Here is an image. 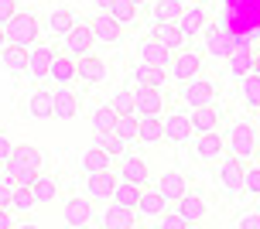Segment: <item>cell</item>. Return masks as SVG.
<instances>
[{"label": "cell", "instance_id": "1", "mask_svg": "<svg viewBox=\"0 0 260 229\" xmlns=\"http://www.w3.org/2000/svg\"><path fill=\"white\" fill-rule=\"evenodd\" d=\"M222 137H226V154H233L240 161L260 157V134L253 123H230L222 130Z\"/></svg>", "mask_w": 260, "mask_h": 229}, {"label": "cell", "instance_id": "2", "mask_svg": "<svg viewBox=\"0 0 260 229\" xmlns=\"http://www.w3.org/2000/svg\"><path fill=\"white\" fill-rule=\"evenodd\" d=\"M4 31H7V41L11 45H24V48H31L35 41L45 38V27H41V17L38 14H31V11H17L4 24Z\"/></svg>", "mask_w": 260, "mask_h": 229}, {"label": "cell", "instance_id": "3", "mask_svg": "<svg viewBox=\"0 0 260 229\" xmlns=\"http://www.w3.org/2000/svg\"><path fill=\"white\" fill-rule=\"evenodd\" d=\"M55 41H35L31 48H27V72L24 76L35 82V86H45L48 82V72H52V58H55Z\"/></svg>", "mask_w": 260, "mask_h": 229}, {"label": "cell", "instance_id": "4", "mask_svg": "<svg viewBox=\"0 0 260 229\" xmlns=\"http://www.w3.org/2000/svg\"><path fill=\"white\" fill-rule=\"evenodd\" d=\"M202 69H206V48H199V45H192V41H188L182 51H175V55H171V65H168L171 79H178V82L199 76Z\"/></svg>", "mask_w": 260, "mask_h": 229}, {"label": "cell", "instance_id": "5", "mask_svg": "<svg viewBox=\"0 0 260 229\" xmlns=\"http://www.w3.org/2000/svg\"><path fill=\"white\" fill-rule=\"evenodd\" d=\"M165 140L175 144V147H185L195 140V130H192V116L178 110V106H168L165 110Z\"/></svg>", "mask_w": 260, "mask_h": 229}, {"label": "cell", "instance_id": "6", "mask_svg": "<svg viewBox=\"0 0 260 229\" xmlns=\"http://www.w3.org/2000/svg\"><path fill=\"white\" fill-rule=\"evenodd\" d=\"M134 89V113L137 116H165L171 106V96L165 89H144V86H130Z\"/></svg>", "mask_w": 260, "mask_h": 229}, {"label": "cell", "instance_id": "7", "mask_svg": "<svg viewBox=\"0 0 260 229\" xmlns=\"http://www.w3.org/2000/svg\"><path fill=\"white\" fill-rule=\"evenodd\" d=\"M243 171H247V161H240L233 154H222L216 161V178H219L226 195H240L243 191Z\"/></svg>", "mask_w": 260, "mask_h": 229}, {"label": "cell", "instance_id": "8", "mask_svg": "<svg viewBox=\"0 0 260 229\" xmlns=\"http://www.w3.org/2000/svg\"><path fill=\"white\" fill-rule=\"evenodd\" d=\"M92 45H96V38H92V31H89V24L86 21H79L65 38H58L55 41V48L58 51H65V55H72V58H82V55H89L92 51Z\"/></svg>", "mask_w": 260, "mask_h": 229}, {"label": "cell", "instance_id": "9", "mask_svg": "<svg viewBox=\"0 0 260 229\" xmlns=\"http://www.w3.org/2000/svg\"><path fill=\"white\" fill-rule=\"evenodd\" d=\"M216 92H219V86H216V79H209V76H192V79H185L182 82V103L185 106H199V103H209V100H216Z\"/></svg>", "mask_w": 260, "mask_h": 229}, {"label": "cell", "instance_id": "10", "mask_svg": "<svg viewBox=\"0 0 260 229\" xmlns=\"http://www.w3.org/2000/svg\"><path fill=\"white\" fill-rule=\"evenodd\" d=\"M86 24H89V31H92V38L100 41V45H120V41L127 38V27L123 24H117L110 14H92V17H86Z\"/></svg>", "mask_w": 260, "mask_h": 229}, {"label": "cell", "instance_id": "11", "mask_svg": "<svg viewBox=\"0 0 260 229\" xmlns=\"http://www.w3.org/2000/svg\"><path fill=\"white\" fill-rule=\"evenodd\" d=\"M117 185H120L117 168H106V171H92V175H86V195H89L92 202H110L113 191H117Z\"/></svg>", "mask_w": 260, "mask_h": 229}, {"label": "cell", "instance_id": "12", "mask_svg": "<svg viewBox=\"0 0 260 229\" xmlns=\"http://www.w3.org/2000/svg\"><path fill=\"white\" fill-rule=\"evenodd\" d=\"M188 116H192V130H195V134L222 130V106H219L216 100H209V103H199V106H192V110H188Z\"/></svg>", "mask_w": 260, "mask_h": 229}, {"label": "cell", "instance_id": "13", "mask_svg": "<svg viewBox=\"0 0 260 229\" xmlns=\"http://www.w3.org/2000/svg\"><path fill=\"white\" fill-rule=\"evenodd\" d=\"M134 55H137V62H144V65H157V69H168L171 65V51L165 48L151 31L137 41V51H134Z\"/></svg>", "mask_w": 260, "mask_h": 229}, {"label": "cell", "instance_id": "14", "mask_svg": "<svg viewBox=\"0 0 260 229\" xmlns=\"http://www.w3.org/2000/svg\"><path fill=\"white\" fill-rule=\"evenodd\" d=\"M154 185H157V191L168 199V205H175V202H178V199L185 195V191L192 188V185H188V175H185V171H178V168H168V171H161V175L154 178Z\"/></svg>", "mask_w": 260, "mask_h": 229}, {"label": "cell", "instance_id": "15", "mask_svg": "<svg viewBox=\"0 0 260 229\" xmlns=\"http://www.w3.org/2000/svg\"><path fill=\"white\" fill-rule=\"evenodd\" d=\"M117 175L123 181H137V185H147L151 178V165H147V157H141V154H123V157H117Z\"/></svg>", "mask_w": 260, "mask_h": 229}, {"label": "cell", "instance_id": "16", "mask_svg": "<svg viewBox=\"0 0 260 229\" xmlns=\"http://www.w3.org/2000/svg\"><path fill=\"white\" fill-rule=\"evenodd\" d=\"M96 222L103 229H134V226H141V212H137V209H127V205L110 202Z\"/></svg>", "mask_w": 260, "mask_h": 229}, {"label": "cell", "instance_id": "17", "mask_svg": "<svg viewBox=\"0 0 260 229\" xmlns=\"http://www.w3.org/2000/svg\"><path fill=\"white\" fill-rule=\"evenodd\" d=\"M226 154V137L222 130H209V134H195V157L202 165H212Z\"/></svg>", "mask_w": 260, "mask_h": 229}, {"label": "cell", "instance_id": "18", "mask_svg": "<svg viewBox=\"0 0 260 229\" xmlns=\"http://www.w3.org/2000/svg\"><path fill=\"white\" fill-rule=\"evenodd\" d=\"M175 24L182 27L188 38H195V35H202V27L209 24V4L206 0H192V4H185L182 17L175 21Z\"/></svg>", "mask_w": 260, "mask_h": 229}, {"label": "cell", "instance_id": "19", "mask_svg": "<svg viewBox=\"0 0 260 229\" xmlns=\"http://www.w3.org/2000/svg\"><path fill=\"white\" fill-rule=\"evenodd\" d=\"M202 38H206V51L212 58H226L233 51V31L222 24H206L202 27Z\"/></svg>", "mask_w": 260, "mask_h": 229}, {"label": "cell", "instance_id": "20", "mask_svg": "<svg viewBox=\"0 0 260 229\" xmlns=\"http://www.w3.org/2000/svg\"><path fill=\"white\" fill-rule=\"evenodd\" d=\"M175 209H178V212L185 216V222H188V226H199V222L209 216V202H206V195H202V191H195V188L185 191L182 199L175 202Z\"/></svg>", "mask_w": 260, "mask_h": 229}, {"label": "cell", "instance_id": "21", "mask_svg": "<svg viewBox=\"0 0 260 229\" xmlns=\"http://www.w3.org/2000/svg\"><path fill=\"white\" fill-rule=\"evenodd\" d=\"M52 113H55V89H52V82L35 86V92L27 96V116H35V120H52Z\"/></svg>", "mask_w": 260, "mask_h": 229}, {"label": "cell", "instance_id": "22", "mask_svg": "<svg viewBox=\"0 0 260 229\" xmlns=\"http://www.w3.org/2000/svg\"><path fill=\"white\" fill-rule=\"evenodd\" d=\"M79 24V17H76V11H69V7H58V11H52L45 21H41V27H45V35H48V41H58V38H65L72 27Z\"/></svg>", "mask_w": 260, "mask_h": 229}, {"label": "cell", "instance_id": "23", "mask_svg": "<svg viewBox=\"0 0 260 229\" xmlns=\"http://www.w3.org/2000/svg\"><path fill=\"white\" fill-rule=\"evenodd\" d=\"M96 212H92V199L89 195H72L69 202H65V226H89V222H96Z\"/></svg>", "mask_w": 260, "mask_h": 229}, {"label": "cell", "instance_id": "24", "mask_svg": "<svg viewBox=\"0 0 260 229\" xmlns=\"http://www.w3.org/2000/svg\"><path fill=\"white\" fill-rule=\"evenodd\" d=\"M82 110V96L72 86H55V120H76Z\"/></svg>", "mask_w": 260, "mask_h": 229}, {"label": "cell", "instance_id": "25", "mask_svg": "<svg viewBox=\"0 0 260 229\" xmlns=\"http://www.w3.org/2000/svg\"><path fill=\"white\" fill-rule=\"evenodd\" d=\"M76 72H79V82L82 86H100V82H106V62L100 58V55H82V58H76Z\"/></svg>", "mask_w": 260, "mask_h": 229}, {"label": "cell", "instance_id": "26", "mask_svg": "<svg viewBox=\"0 0 260 229\" xmlns=\"http://www.w3.org/2000/svg\"><path fill=\"white\" fill-rule=\"evenodd\" d=\"M151 35H154V38L161 41V45H165V48H168L171 55H175V51H182L185 45L192 41V38H188V35L182 31V27L175 24V21H157V24L151 27Z\"/></svg>", "mask_w": 260, "mask_h": 229}, {"label": "cell", "instance_id": "27", "mask_svg": "<svg viewBox=\"0 0 260 229\" xmlns=\"http://www.w3.org/2000/svg\"><path fill=\"white\" fill-rule=\"evenodd\" d=\"M48 82H52V86H72V82H79L76 58H72V55H65V51H55L52 72H48Z\"/></svg>", "mask_w": 260, "mask_h": 229}, {"label": "cell", "instance_id": "28", "mask_svg": "<svg viewBox=\"0 0 260 229\" xmlns=\"http://www.w3.org/2000/svg\"><path fill=\"white\" fill-rule=\"evenodd\" d=\"M165 209H168V199H165V195L157 191L154 181H147V185L141 188V202H137V212H141V216H147L151 222H154V219L161 216Z\"/></svg>", "mask_w": 260, "mask_h": 229}, {"label": "cell", "instance_id": "29", "mask_svg": "<svg viewBox=\"0 0 260 229\" xmlns=\"http://www.w3.org/2000/svg\"><path fill=\"white\" fill-rule=\"evenodd\" d=\"M134 86H144V89H165V79H168V69H157V65H144L134 62Z\"/></svg>", "mask_w": 260, "mask_h": 229}, {"label": "cell", "instance_id": "30", "mask_svg": "<svg viewBox=\"0 0 260 229\" xmlns=\"http://www.w3.org/2000/svg\"><path fill=\"white\" fill-rule=\"evenodd\" d=\"M100 14H110L117 24L123 27H134L137 21H141V4H134V0H110V7Z\"/></svg>", "mask_w": 260, "mask_h": 229}, {"label": "cell", "instance_id": "31", "mask_svg": "<svg viewBox=\"0 0 260 229\" xmlns=\"http://www.w3.org/2000/svg\"><path fill=\"white\" fill-rule=\"evenodd\" d=\"M0 65H4L11 76H24V72H27V48H24V45H11V41H7V45L0 48Z\"/></svg>", "mask_w": 260, "mask_h": 229}, {"label": "cell", "instance_id": "32", "mask_svg": "<svg viewBox=\"0 0 260 229\" xmlns=\"http://www.w3.org/2000/svg\"><path fill=\"white\" fill-rule=\"evenodd\" d=\"M82 175H92V171H106V168H117V157L106 151V147H100V144H92L89 151L82 154Z\"/></svg>", "mask_w": 260, "mask_h": 229}, {"label": "cell", "instance_id": "33", "mask_svg": "<svg viewBox=\"0 0 260 229\" xmlns=\"http://www.w3.org/2000/svg\"><path fill=\"white\" fill-rule=\"evenodd\" d=\"M165 140V116H137V144H161Z\"/></svg>", "mask_w": 260, "mask_h": 229}, {"label": "cell", "instance_id": "34", "mask_svg": "<svg viewBox=\"0 0 260 229\" xmlns=\"http://www.w3.org/2000/svg\"><path fill=\"white\" fill-rule=\"evenodd\" d=\"M4 165H11V168H17V165H24V168H41V165H45V154H41L38 147H31V144H14L11 157H7Z\"/></svg>", "mask_w": 260, "mask_h": 229}, {"label": "cell", "instance_id": "35", "mask_svg": "<svg viewBox=\"0 0 260 229\" xmlns=\"http://www.w3.org/2000/svg\"><path fill=\"white\" fill-rule=\"evenodd\" d=\"M58 188H62L58 178H55V175H45V171L31 181V191H35V202L38 205H48L52 199H58Z\"/></svg>", "mask_w": 260, "mask_h": 229}, {"label": "cell", "instance_id": "36", "mask_svg": "<svg viewBox=\"0 0 260 229\" xmlns=\"http://www.w3.org/2000/svg\"><path fill=\"white\" fill-rule=\"evenodd\" d=\"M240 100H243V106L250 113L260 110V72H250V76L240 79Z\"/></svg>", "mask_w": 260, "mask_h": 229}, {"label": "cell", "instance_id": "37", "mask_svg": "<svg viewBox=\"0 0 260 229\" xmlns=\"http://www.w3.org/2000/svg\"><path fill=\"white\" fill-rule=\"evenodd\" d=\"M92 144L106 147V151L113 154V157H123V154L130 151V140H123L117 130H103V134H96V130H92Z\"/></svg>", "mask_w": 260, "mask_h": 229}, {"label": "cell", "instance_id": "38", "mask_svg": "<svg viewBox=\"0 0 260 229\" xmlns=\"http://www.w3.org/2000/svg\"><path fill=\"white\" fill-rule=\"evenodd\" d=\"M141 188H144V185H137V181H123V178H120V185H117V191H113L110 202L127 205V209H137V202H141Z\"/></svg>", "mask_w": 260, "mask_h": 229}, {"label": "cell", "instance_id": "39", "mask_svg": "<svg viewBox=\"0 0 260 229\" xmlns=\"http://www.w3.org/2000/svg\"><path fill=\"white\" fill-rule=\"evenodd\" d=\"M185 11V0H154V11H151V21H178Z\"/></svg>", "mask_w": 260, "mask_h": 229}, {"label": "cell", "instance_id": "40", "mask_svg": "<svg viewBox=\"0 0 260 229\" xmlns=\"http://www.w3.org/2000/svg\"><path fill=\"white\" fill-rule=\"evenodd\" d=\"M113 127H117V110H113L110 103L96 106V110H92V130L103 134V130H113Z\"/></svg>", "mask_w": 260, "mask_h": 229}, {"label": "cell", "instance_id": "41", "mask_svg": "<svg viewBox=\"0 0 260 229\" xmlns=\"http://www.w3.org/2000/svg\"><path fill=\"white\" fill-rule=\"evenodd\" d=\"M243 191L260 199V157L247 161V171H243Z\"/></svg>", "mask_w": 260, "mask_h": 229}, {"label": "cell", "instance_id": "42", "mask_svg": "<svg viewBox=\"0 0 260 229\" xmlns=\"http://www.w3.org/2000/svg\"><path fill=\"white\" fill-rule=\"evenodd\" d=\"M110 106L117 110V116H130L134 113V89H117L113 96H110Z\"/></svg>", "mask_w": 260, "mask_h": 229}, {"label": "cell", "instance_id": "43", "mask_svg": "<svg viewBox=\"0 0 260 229\" xmlns=\"http://www.w3.org/2000/svg\"><path fill=\"white\" fill-rule=\"evenodd\" d=\"M154 226H161V229H188V222H185V216L178 212V209H165V212L154 219Z\"/></svg>", "mask_w": 260, "mask_h": 229}, {"label": "cell", "instance_id": "44", "mask_svg": "<svg viewBox=\"0 0 260 229\" xmlns=\"http://www.w3.org/2000/svg\"><path fill=\"white\" fill-rule=\"evenodd\" d=\"M123 140H130V144H137V113L130 116H117V127H113Z\"/></svg>", "mask_w": 260, "mask_h": 229}, {"label": "cell", "instance_id": "45", "mask_svg": "<svg viewBox=\"0 0 260 229\" xmlns=\"http://www.w3.org/2000/svg\"><path fill=\"white\" fill-rule=\"evenodd\" d=\"M35 191H31V185H17L14 188V209L17 212H27V209H35Z\"/></svg>", "mask_w": 260, "mask_h": 229}, {"label": "cell", "instance_id": "46", "mask_svg": "<svg viewBox=\"0 0 260 229\" xmlns=\"http://www.w3.org/2000/svg\"><path fill=\"white\" fill-rule=\"evenodd\" d=\"M233 226H240V229H260V205L240 209V216L233 219Z\"/></svg>", "mask_w": 260, "mask_h": 229}, {"label": "cell", "instance_id": "47", "mask_svg": "<svg viewBox=\"0 0 260 229\" xmlns=\"http://www.w3.org/2000/svg\"><path fill=\"white\" fill-rule=\"evenodd\" d=\"M14 188H17L14 178H11V175H4V178H0V205H14Z\"/></svg>", "mask_w": 260, "mask_h": 229}, {"label": "cell", "instance_id": "48", "mask_svg": "<svg viewBox=\"0 0 260 229\" xmlns=\"http://www.w3.org/2000/svg\"><path fill=\"white\" fill-rule=\"evenodd\" d=\"M17 11H21V7H17V0H0V24H7Z\"/></svg>", "mask_w": 260, "mask_h": 229}, {"label": "cell", "instance_id": "49", "mask_svg": "<svg viewBox=\"0 0 260 229\" xmlns=\"http://www.w3.org/2000/svg\"><path fill=\"white\" fill-rule=\"evenodd\" d=\"M11 151H14V144H11V137H7V130H0V161H7Z\"/></svg>", "mask_w": 260, "mask_h": 229}, {"label": "cell", "instance_id": "50", "mask_svg": "<svg viewBox=\"0 0 260 229\" xmlns=\"http://www.w3.org/2000/svg\"><path fill=\"white\" fill-rule=\"evenodd\" d=\"M110 7V0H96V11H106Z\"/></svg>", "mask_w": 260, "mask_h": 229}, {"label": "cell", "instance_id": "51", "mask_svg": "<svg viewBox=\"0 0 260 229\" xmlns=\"http://www.w3.org/2000/svg\"><path fill=\"white\" fill-rule=\"evenodd\" d=\"M7 45V31H4V24H0V48Z\"/></svg>", "mask_w": 260, "mask_h": 229}, {"label": "cell", "instance_id": "52", "mask_svg": "<svg viewBox=\"0 0 260 229\" xmlns=\"http://www.w3.org/2000/svg\"><path fill=\"white\" fill-rule=\"evenodd\" d=\"M253 72H260V45H257V62H253Z\"/></svg>", "mask_w": 260, "mask_h": 229}, {"label": "cell", "instance_id": "53", "mask_svg": "<svg viewBox=\"0 0 260 229\" xmlns=\"http://www.w3.org/2000/svg\"><path fill=\"white\" fill-rule=\"evenodd\" d=\"M0 178H4V161H0Z\"/></svg>", "mask_w": 260, "mask_h": 229}, {"label": "cell", "instance_id": "54", "mask_svg": "<svg viewBox=\"0 0 260 229\" xmlns=\"http://www.w3.org/2000/svg\"><path fill=\"white\" fill-rule=\"evenodd\" d=\"M134 4H141V7H144V4H147V0H134Z\"/></svg>", "mask_w": 260, "mask_h": 229}, {"label": "cell", "instance_id": "55", "mask_svg": "<svg viewBox=\"0 0 260 229\" xmlns=\"http://www.w3.org/2000/svg\"><path fill=\"white\" fill-rule=\"evenodd\" d=\"M257 127H260V110H257Z\"/></svg>", "mask_w": 260, "mask_h": 229}]
</instances>
